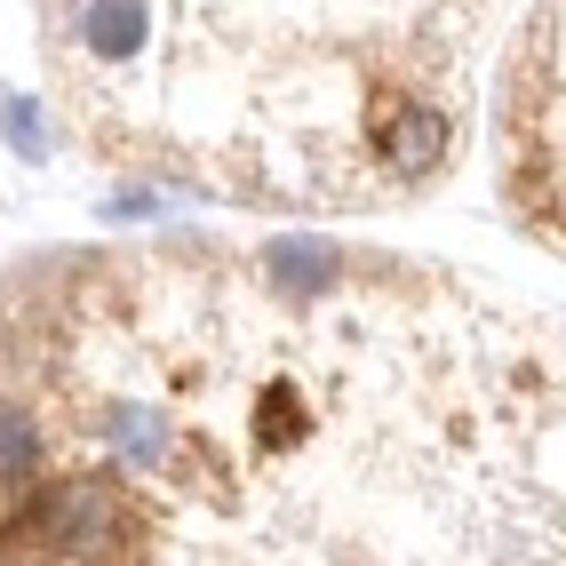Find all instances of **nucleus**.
I'll return each instance as SVG.
<instances>
[{
    "label": "nucleus",
    "instance_id": "1",
    "mask_svg": "<svg viewBox=\"0 0 566 566\" xmlns=\"http://www.w3.org/2000/svg\"><path fill=\"white\" fill-rule=\"evenodd\" d=\"M495 128H503V168L566 153V0H543V9L526 17L518 49H511V72H503ZM518 232H535L566 255V184L543 192L535 208H518Z\"/></svg>",
    "mask_w": 566,
    "mask_h": 566
}]
</instances>
